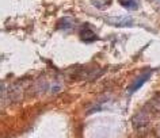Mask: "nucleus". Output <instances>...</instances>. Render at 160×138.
<instances>
[{"label": "nucleus", "mask_w": 160, "mask_h": 138, "mask_svg": "<svg viewBox=\"0 0 160 138\" xmlns=\"http://www.w3.org/2000/svg\"><path fill=\"white\" fill-rule=\"evenodd\" d=\"M151 74H152V70L148 69V70H145V72H142L141 74H140V76L136 77L134 80L132 81V84L128 87V93H129V95H132V93L136 92V91H137L138 88H141V87L147 83L148 79L151 77Z\"/></svg>", "instance_id": "obj_1"}, {"label": "nucleus", "mask_w": 160, "mask_h": 138, "mask_svg": "<svg viewBox=\"0 0 160 138\" xmlns=\"http://www.w3.org/2000/svg\"><path fill=\"white\" fill-rule=\"evenodd\" d=\"M106 22L115 27H130L134 25V21L130 17H113L107 18Z\"/></svg>", "instance_id": "obj_2"}, {"label": "nucleus", "mask_w": 160, "mask_h": 138, "mask_svg": "<svg viewBox=\"0 0 160 138\" xmlns=\"http://www.w3.org/2000/svg\"><path fill=\"white\" fill-rule=\"evenodd\" d=\"M79 35L84 42H94L98 39V35L92 29H91V25H83L82 29L79 31Z\"/></svg>", "instance_id": "obj_3"}, {"label": "nucleus", "mask_w": 160, "mask_h": 138, "mask_svg": "<svg viewBox=\"0 0 160 138\" xmlns=\"http://www.w3.org/2000/svg\"><path fill=\"white\" fill-rule=\"evenodd\" d=\"M118 3L123 8L130 10V11H136L140 6V0H118Z\"/></svg>", "instance_id": "obj_4"}, {"label": "nucleus", "mask_w": 160, "mask_h": 138, "mask_svg": "<svg viewBox=\"0 0 160 138\" xmlns=\"http://www.w3.org/2000/svg\"><path fill=\"white\" fill-rule=\"evenodd\" d=\"M155 2H158V3H160V0H155Z\"/></svg>", "instance_id": "obj_5"}]
</instances>
